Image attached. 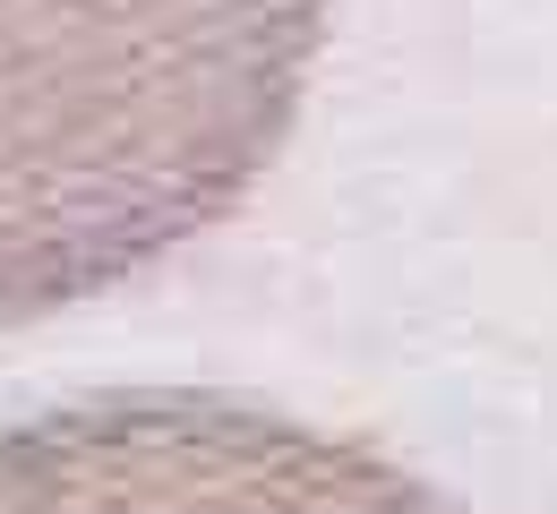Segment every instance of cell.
<instances>
[{
	"label": "cell",
	"instance_id": "obj_1",
	"mask_svg": "<svg viewBox=\"0 0 557 514\" xmlns=\"http://www.w3.org/2000/svg\"><path fill=\"white\" fill-rule=\"evenodd\" d=\"M335 0H0V326L103 300L240 215Z\"/></svg>",
	"mask_w": 557,
	"mask_h": 514
},
{
	"label": "cell",
	"instance_id": "obj_2",
	"mask_svg": "<svg viewBox=\"0 0 557 514\" xmlns=\"http://www.w3.org/2000/svg\"><path fill=\"white\" fill-rule=\"evenodd\" d=\"M0 514H455L420 472L214 386H112L0 429Z\"/></svg>",
	"mask_w": 557,
	"mask_h": 514
}]
</instances>
